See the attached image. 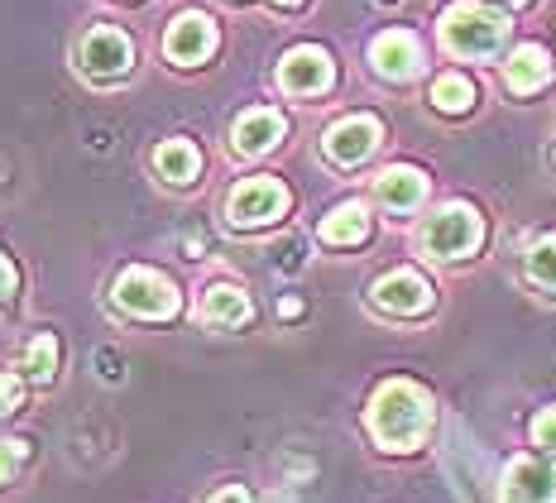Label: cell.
Instances as JSON below:
<instances>
[{"instance_id":"24","label":"cell","mask_w":556,"mask_h":503,"mask_svg":"<svg viewBox=\"0 0 556 503\" xmlns=\"http://www.w3.org/2000/svg\"><path fill=\"white\" fill-rule=\"evenodd\" d=\"M532 441H538V447H547V451H556V407H542V413L532 417Z\"/></svg>"},{"instance_id":"28","label":"cell","mask_w":556,"mask_h":503,"mask_svg":"<svg viewBox=\"0 0 556 503\" xmlns=\"http://www.w3.org/2000/svg\"><path fill=\"white\" fill-rule=\"evenodd\" d=\"M274 5H283V10H293V5H303V0H274Z\"/></svg>"},{"instance_id":"16","label":"cell","mask_w":556,"mask_h":503,"mask_svg":"<svg viewBox=\"0 0 556 503\" xmlns=\"http://www.w3.org/2000/svg\"><path fill=\"white\" fill-rule=\"evenodd\" d=\"M154 173L173 187H188V183H197V173H202V154H197L192 139H164V144L154 149Z\"/></svg>"},{"instance_id":"8","label":"cell","mask_w":556,"mask_h":503,"mask_svg":"<svg viewBox=\"0 0 556 503\" xmlns=\"http://www.w3.org/2000/svg\"><path fill=\"white\" fill-rule=\"evenodd\" d=\"M375 307L389 312V317H422L427 307H432V284H427L417 268H393L375 284Z\"/></svg>"},{"instance_id":"2","label":"cell","mask_w":556,"mask_h":503,"mask_svg":"<svg viewBox=\"0 0 556 503\" xmlns=\"http://www.w3.org/2000/svg\"><path fill=\"white\" fill-rule=\"evenodd\" d=\"M508 39V15L490 5H475V0H460L442 15V43L446 53L456 58H494Z\"/></svg>"},{"instance_id":"10","label":"cell","mask_w":556,"mask_h":503,"mask_svg":"<svg viewBox=\"0 0 556 503\" xmlns=\"http://www.w3.org/2000/svg\"><path fill=\"white\" fill-rule=\"evenodd\" d=\"M321 149H327L331 163L355 168V163H365L379 149V121H375V115H345V121H336L327 130Z\"/></svg>"},{"instance_id":"18","label":"cell","mask_w":556,"mask_h":503,"mask_svg":"<svg viewBox=\"0 0 556 503\" xmlns=\"http://www.w3.org/2000/svg\"><path fill=\"white\" fill-rule=\"evenodd\" d=\"M365 236H369V212L361 202H341L327 221H321V240L327 244H361Z\"/></svg>"},{"instance_id":"17","label":"cell","mask_w":556,"mask_h":503,"mask_svg":"<svg viewBox=\"0 0 556 503\" xmlns=\"http://www.w3.org/2000/svg\"><path fill=\"white\" fill-rule=\"evenodd\" d=\"M197 317H202L206 326H245L254 317V307H250V298L240 288H230V284H216V288H206V298H202V307H197Z\"/></svg>"},{"instance_id":"29","label":"cell","mask_w":556,"mask_h":503,"mask_svg":"<svg viewBox=\"0 0 556 503\" xmlns=\"http://www.w3.org/2000/svg\"><path fill=\"white\" fill-rule=\"evenodd\" d=\"M504 5H523V0H504Z\"/></svg>"},{"instance_id":"25","label":"cell","mask_w":556,"mask_h":503,"mask_svg":"<svg viewBox=\"0 0 556 503\" xmlns=\"http://www.w3.org/2000/svg\"><path fill=\"white\" fill-rule=\"evenodd\" d=\"M15 292H20V268H15V260H5V254H0V307H10V302H15Z\"/></svg>"},{"instance_id":"23","label":"cell","mask_w":556,"mask_h":503,"mask_svg":"<svg viewBox=\"0 0 556 503\" xmlns=\"http://www.w3.org/2000/svg\"><path fill=\"white\" fill-rule=\"evenodd\" d=\"M20 403H25V383L15 374H0V417L20 413Z\"/></svg>"},{"instance_id":"9","label":"cell","mask_w":556,"mask_h":503,"mask_svg":"<svg viewBox=\"0 0 556 503\" xmlns=\"http://www.w3.org/2000/svg\"><path fill=\"white\" fill-rule=\"evenodd\" d=\"M336 67H331V53L327 49H312V43H303V49H293L278 63V87L288 91V97H321V91L331 87Z\"/></svg>"},{"instance_id":"19","label":"cell","mask_w":556,"mask_h":503,"mask_svg":"<svg viewBox=\"0 0 556 503\" xmlns=\"http://www.w3.org/2000/svg\"><path fill=\"white\" fill-rule=\"evenodd\" d=\"M58 355H63V350H58V336L39 331L25 341V350H20V369H25V379H34V383H53Z\"/></svg>"},{"instance_id":"21","label":"cell","mask_w":556,"mask_h":503,"mask_svg":"<svg viewBox=\"0 0 556 503\" xmlns=\"http://www.w3.org/2000/svg\"><path fill=\"white\" fill-rule=\"evenodd\" d=\"M528 278H532L538 288L556 292V236L532 240V250H528Z\"/></svg>"},{"instance_id":"27","label":"cell","mask_w":556,"mask_h":503,"mask_svg":"<svg viewBox=\"0 0 556 503\" xmlns=\"http://www.w3.org/2000/svg\"><path fill=\"white\" fill-rule=\"evenodd\" d=\"M278 312H283V317H298V312H303V302H298V298H283V302H278Z\"/></svg>"},{"instance_id":"7","label":"cell","mask_w":556,"mask_h":503,"mask_svg":"<svg viewBox=\"0 0 556 503\" xmlns=\"http://www.w3.org/2000/svg\"><path fill=\"white\" fill-rule=\"evenodd\" d=\"M216 43H222V34H216V20L212 15H178L168 25L164 34V53H168V63H178V67H202L206 58L216 53Z\"/></svg>"},{"instance_id":"15","label":"cell","mask_w":556,"mask_h":503,"mask_svg":"<svg viewBox=\"0 0 556 503\" xmlns=\"http://www.w3.org/2000/svg\"><path fill=\"white\" fill-rule=\"evenodd\" d=\"M375 197L389 206V212H413L427 197V178L417 168H384L375 178Z\"/></svg>"},{"instance_id":"26","label":"cell","mask_w":556,"mask_h":503,"mask_svg":"<svg viewBox=\"0 0 556 503\" xmlns=\"http://www.w3.org/2000/svg\"><path fill=\"white\" fill-rule=\"evenodd\" d=\"M212 503H250V494H245V489H222Z\"/></svg>"},{"instance_id":"1","label":"cell","mask_w":556,"mask_h":503,"mask_svg":"<svg viewBox=\"0 0 556 503\" xmlns=\"http://www.w3.org/2000/svg\"><path fill=\"white\" fill-rule=\"evenodd\" d=\"M369 437L384 451H417L432 431V398L408 379H389L384 389L369 398Z\"/></svg>"},{"instance_id":"30","label":"cell","mask_w":556,"mask_h":503,"mask_svg":"<svg viewBox=\"0 0 556 503\" xmlns=\"http://www.w3.org/2000/svg\"><path fill=\"white\" fill-rule=\"evenodd\" d=\"M379 5H393V0H379Z\"/></svg>"},{"instance_id":"6","label":"cell","mask_w":556,"mask_h":503,"mask_svg":"<svg viewBox=\"0 0 556 503\" xmlns=\"http://www.w3.org/2000/svg\"><path fill=\"white\" fill-rule=\"evenodd\" d=\"M283 212H288V187L278 178H269V173L236 183L226 197V216H230V226H240V230L269 226V221H278Z\"/></svg>"},{"instance_id":"14","label":"cell","mask_w":556,"mask_h":503,"mask_svg":"<svg viewBox=\"0 0 556 503\" xmlns=\"http://www.w3.org/2000/svg\"><path fill=\"white\" fill-rule=\"evenodd\" d=\"M547 81H552V58H547V49H538V43L514 49V58L504 63V87L514 91V97H532V91H542Z\"/></svg>"},{"instance_id":"20","label":"cell","mask_w":556,"mask_h":503,"mask_svg":"<svg viewBox=\"0 0 556 503\" xmlns=\"http://www.w3.org/2000/svg\"><path fill=\"white\" fill-rule=\"evenodd\" d=\"M432 106L446 111V115H460L475 106V81L460 77V73H442L432 81Z\"/></svg>"},{"instance_id":"13","label":"cell","mask_w":556,"mask_h":503,"mask_svg":"<svg viewBox=\"0 0 556 503\" xmlns=\"http://www.w3.org/2000/svg\"><path fill=\"white\" fill-rule=\"evenodd\" d=\"M283 115L278 111H269V106H254V111H245L240 115L236 125H230V149H236V154H269V149L278 144V139H283Z\"/></svg>"},{"instance_id":"4","label":"cell","mask_w":556,"mask_h":503,"mask_svg":"<svg viewBox=\"0 0 556 503\" xmlns=\"http://www.w3.org/2000/svg\"><path fill=\"white\" fill-rule=\"evenodd\" d=\"M111 298H115V307L130 312L139 322H168L173 312H178V288H173V278H164L159 268H125V274L115 278Z\"/></svg>"},{"instance_id":"5","label":"cell","mask_w":556,"mask_h":503,"mask_svg":"<svg viewBox=\"0 0 556 503\" xmlns=\"http://www.w3.org/2000/svg\"><path fill=\"white\" fill-rule=\"evenodd\" d=\"M77 67H83L91 81H121V77L135 67V43H130V34L115 29V25L87 29L83 43H77Z\"/></svg>"},{"instance_id":"12","label":"cell","mask_w":556,"mask_h":503,"mask_svg":"<svg viewBox=\"0 0 556 503\" xmlns=\"http://www.w3.org/2000/svg\"><path fill=\"white\" fill-rule=\"evenodd\" d=\"M369 63L384 81H413L422 73V43L408 29H389L369 43Z\"/></svg>"},{"instance_id":"22","label":"cell","mask_w":556,"mask_h":503,"mask_svg":"<svg viewBox=\"0 0 556 503\" xmlns=\"http://www.w3.org/2000/svg\"><path fill=\"white\" fill-rule=\"evenodd\" d=\"M29 447L25 441H0V485H10V479L20 475V465H25Z\"/></svg>"},{"instance_id":"3","label":"cell","mask_w":556,"mask_h":503,"mask_svg":"<svg viewBox=\"0 0 556 503\" xmlns=\"http://www.w3.org/2000/svg\"><path fill=\"white\" fill-rule=\"evenodd\" d=\"M480 240H484V221L466 202L442 206V212L427 216V226H422L427 260H466V254L480 250Z\"/></svg>"},{"instance_id":"11","label":"cell","mask_w":556,"mask_h":503,"mask_svg":"<svg viewBox=\"0 0 556 503\" xmlns=\"http://www.w3.org/2000/svg\"><path fill=\"white\" fill-rule=\"evenodd\" d=\"M500 503H556V465L523 455L504 470L500 485Z\"/></svg>"}]
</instances>
